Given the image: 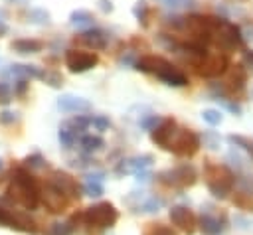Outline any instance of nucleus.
<instances>
[{
	"label": "nucleus",
	"mask_w": 253,
	"mask_h": 235,
	"mask_svg": "<svg viewBox=\"0 0 253 235\" xmlns=\"http://www.w3.org/2000/svg\"><path fill=\"white\" fill-rule=\"evenodd\" d=\"M2 199L18 203L24 209L34 211L40 205V184L26 168H16L12 174L10 188Z\"/></svg>",
	"instance_id": "obj_1"
},
{
	"label": "nucleus",
	"mask_w": 253,
	"mask_h": 235,
	"mask_svg": "<svg viewBox=\"0 0 253 235\" xmlns=\"http://www.w3.org/2000/svg\"><path fill=\"white\" fill-rule=\"evenodd\" d=\"M134 69H138L142 73L156 75L160 81H164L170 87H184V85H188V77L178 67H174L168 59H164L162 55H152V53L142 55V57L136 59Z\"/></svg>",
	"instance_id": "obj_2"
},
{
	"label": "nucleus",
	"mask_w": 253,
	"mask_h": 235,
	"mask_svg": "<svg viewBox=\"0 0 253 235\" xmlns=\"http://www.w3.org/2000/svg\"><path fill=\"white\" fill-rule=\"evenodd\" d=\"M204 180H206L210 194L217 199H225L235 186L233 172L227 166L215 164L211 160H204Z\"/></svg>",
	"instance_id": "obj_3"
},
{
	"label": "nucleus",
	"mask_w": 253,
	"mask_h": 235,
	"mask_svg": "<svg viewBox=\"0 0 253 235\" xmlns=\"http://www.w3.org/2000/svg\"><path fill=\"white\" fill-rule=\"evenodd\" d=\"M211 43L221 49L223 53H231L235 49L243 47V36H241V28L231 24L227 18H221L213 36H211Z\"/></svg>",
	"instance_id": "obj_4"
},
{
	"label": "nucleus",
	"mask_w": 253,
	"mask_h": 235,
	"mask_svg": "<svg viewBox=\"0 0 253 235\" xmlns=\"http://www.w3.org/2000/svg\"><path fill=\"white\" fill-rule=\"evenodd\" d=\"M79 219L95 229H109L119 221V211L115 209L113 203L109 201H101L97 205L87 207L83 213H79Z\"/></svg>",
	"instance_id": "obj_5"
},
{
	"label": "nucleus",
	"mask_w": 253,
	"mask_h": 235,
	"mask_svg": "<svg viewBox=\"0 0 253 235\" xmlns=\"http://www.w3.org/2000/svg\"><path fill=\"white\" fill-rule=\"evenodd\" d=\"M160 184H164L166 188H174V190H184L190 188L198 182V172L192 164H180L168 170H162L154 176Z\"/></svg>",
	"instance_id": "obj_6"
},
{
	"label": "nucleus",
	"mask_w": 253,
	"mask_h": 235,
	"mask_svg": "<svg viewBox=\"0 0 253 235\" xmlns=\"http://www.w3.org/2000/svg\"><path fill=\"white\" fill-rule=\"evenodd\" d=\"M168 152L182 156V158H192L198 150H200V136L192 130V128H176V132L172 134L168 146Z\"/></svg>",
	"instance_id": "obj_7"
},
{
	"label": "nucleus",
	"mask_w": 253,
	"mask_h": 235,
	"mask_svg": "<svg viewBox=\"0 0 253 235\" xmlns=\"http://www.w3.org/2000/svg\"><path fill=\"white\" fill-rule=\"evenodd\" d=\"M194 69L200 77H206V79H215L219 75H223L229 67V55L227 53H221V51H215V53H206L204 57L196 59L194 63Z\"/></svg>",
	"instance_id": "obj_8"
},
{
	"label": "nucleus",
	"mask_w": 253,
	"mask_h": 235,
	"mask_svg": "<svg viewBox=\"0 0 253 235\" xmlns=\"http://www.w3.org/2000/svg\"><path fill=\"white\" fill-rule=\"evenodd\" d=\"M0 225L2 227H10V229H16V231H22V233H38V225L36 221L26 215L24 211H18V209H8V207H2L0 205Z\"/></svg>",
	"instance_id": "obj_9"
},
{
	"label": "nucleus",
	"mask_w": 253,
	"mask_h": 235,
	"mask_svg": "<svg viewBox=\"0 0 253 235\" xmlns=\"http://www.w3.org/2000/svg\"><path fill=\"white\" fill-rule=\"evenodd\" d=\"M40 201L51 211V213H61L67 209V205L71 203V199L53 184V182H45L43 188H40Z\"/></svg>",
	"instance_id": "obj_10"
},
{
	"label": "nucleus",
	"mask_w": 253,
	"mask_h": 235,
	"mask_svg": "<svg viewBox=\"0 0 253 235\" xmlns=\"http://www.w3.org/2000/svg\"><path fill=\"white\" fill-rule=\"evenodd\" d=\"M198 225H200V231L204 235H223L227 231V219L223 213L217 215V211H213L211 205H206V209L202 207V215L198 219Z\"/></svg>",
	"instance_id": "obj_11"
},
{
	"label": "nucleus",
	"mask_w": 253,
	"mask_h": 235,
	"mask_svg": "<svg viewBox=\"0 0 253 235\" xmlns=\"http://www.w3.org/2000/svg\"><path fill=\"white\" fill-rule=\"evenodd\" d=\"M99 63V57L91 51H83V49H67L65 51V65L71 73H83L93 69Z\"/></svg>",
	"instance_id": "obj_12"
},
{
	"label": "nucleus",
	"mask_w": 253,
	"mask_h": 235,
	"mask_svg": "<svg viewBox=\"0 0 253 235\" xmlns=\"http://www.w3.org/2000/svg\"><path fill=\"white\" fill-rule=\"evenodd\" d=\"M170 221L180 229L184 231L186 235H192L196 231V225H198V219L194 215L192 209H188L186 205H174L170 209Z\"/></svg>",
	"instance_id": "obj_13"
},
{
	"label": "nucleus",
	"mask_w": 253,
	"mask_h": 235,
	"mask_svg": "<svg viewBox=\"0 0 253 235\" xmlns=\"http://www.w3.org/2000/svg\"><path fill=\"white\" fill-rule=\"evenodd\" d=\"M176 128H178V122H176L172 117H164V118H160V122L150 130V140H152L156 146H160L162 150H166V146H168L172 134L176 132Z\"/></svg>",
	"instance_id": "obj_14"
},
{
	"label": "nucleus",
	"mask_w": 253,
	"mask_h": 235,
	"mask_svg": "<svg viewBox=\"0 0 253 235\" xmlns=\"http://www.w3.org/2000/svg\"><path fill=\"white\" fill-rule=\"evenodd\" d=\"M49 182H53L69 199H79L83 194H81V186L77 184V180L75 178H71L67 172H61V170H55V172H51V178H49Z\"/></svg>",
	"instance_id": "obj_15"
},
{
	"label": "nucleus",
	"mask_w": 253,
	"mask_h": 235,
	"mask_svg": "<svg viewBox=\"0 0 253 235\" xmlns=\"http://www.w3.org/2000/svg\"><path fill=\"white\" fill-rule=\"evenodd\" d=\"M57 109L61 113H69V115H85L93 109V105L83 99V97H77V95H61L57 99Z\"/></svg>",
	"instance_id": "obj_16"
},
{
	"label": "nucleus",
	"mask_w": 253,
	"mask_h": 235,
	"mask_svg": "<svg viewBox=\"0 0 253 235\" xmlns=\"http://www.w3.org/2000/svg\"><path fill=\"white\" fill-rule=\"evenodd\" d=\"M152 164V156L150 154H140V156H132V158H125L117 164L115 172L117 174H138V172H144L146 168H150Z\"/></svg>",
	"instance_id": "obj_17"
},
{
	"label": "nucleus",
	"mask_w": 253,
	"mask_h": 235,
	"mask_svg": "<svg viewBox=\"0 0 253 235\" xmlns=\"http://www.w3.org/2000/svg\"><path fill=\"white\" fill-rule=\"evenodd\" d=\"M229 77H227V83L223 85L225 91H231V93H241L245 89V83H247V67L245 63H237V65H229Z\"/></svg>",
	"instance_id": "obj_18"
},
{
	"label": "nucleus",
	"mask_w": 253,
	"mask_h": 235,
	"mask_svg": "<svg viewBox=\"0 0 253 235\" xmlns=\"http://www.w3.org/2000/svg\"><path fill=\"white\" fill-rule=\"evenodd\" d=\"M77 41H81L83 45L91 47V49H105L107 43H109V36L103 32V30H97V28H91V30H85L77 36Z\"/></svg>",
	"instance_id": "obj_19"
},
{
	"label": "nucleus",
	"mask_w": 253,
	"mask_h": 235,
	"mask_svg": "<svg viewBox=\"0 0 253 235\" xmlns=\"http://www.w3.org/2000/svg\"><path fill=\"white\" fill-rule=\"evenodd\" d=\"M8 73L14 75V77H18V79L30 81V79H42L43 69L38 67V65H30V63H14V65H10Z\"/></svg>",
	"instance_id": "obj_20"
},
{
	"label": "nucleus",
	"mask_w": 253,
	"mask_h": 235,
	"mask_svg": "<svg viewBox=\"0 0 253 235\" xmlns=\"http://www.w3.org/2000/svg\"><path fill=\"white\" fill-rule=\"evenodd\" d=\"M69 24H71L73 28L85 32V30L95 28V18H93V14L87 12V10H73V12L69 14Z\"/></svg>",
	"instance_id": "obj_21"
},
{
	"label": "nucleus",
	"mask_w": 253,
	"mask_h": 235,
	"mask_svg": "<svg viewBox=\"0 0 253 235\" xmlns=\"http://www.w3.org/2000/svg\"><path fill=\"white\" fill-rule=\"evenodd\" d=\"M10 47L18 53H38L42 51L43 43L40 39H30V38H20V39H14L10 43Z\"/></svg>",
	"instance_id": "obj_22"
},
{
	"label": "nucleus",
	"mask_w": 253,
	"mask_h": 235,
	"mask_svg": "<svg viewBox=\"0 0 253 235\" xmlns=\"http://www.w3.org/2000/svg\"><path fill=\"white\" fill-rule=\"evenodd\" d=\"M63 126L69 128L75 136H79V134H83V132L91 126V117H89V115H75L71 120L63 122Z\"/></svg>",
	"instance_id": "obj_23"
},
{
	"label": "nucleus",
	"mask_w": 253,
	"mask_h": 235,
	"mask_svg": "<svg viewBox=\"0 0 253 235\" xmlns=\"http://www.w3.org/2000/svg\"><path fill=\"white\" fill-rule=\"evenodd\" d=\"M79 146L83 150V154H93V152H99L103 146H105V140L101 136H93V134H83L79 138Z\"/></svg>",
	"instance_id": "obj_24"
},
{
	"label": "nucleus",
	"mask_w": 253,
	"mask_h": 235,
	"mask_svg": "<svg viewBox=\"0 0 253 235\" xmlns=\"http://www.w3.org/2000/svg\"><path fill=\"white\" fill-rule=\"evenodd\" d=\"M28 22L38 24V26H47L51 22V16L45 8H30L28 10Z\"/></svg>",
	"instance_id": "obj_25"
},
{
	"label": "nucleus",
	"mask_w": 253,
	"mask_h": 235,
	"mask_svg": "<svg viewBox=\"0 0 253 235\" xmlns=\"http://www.w3.org/2000/svg\"><path fill=\"white\" fill-rule=\"evenodd\" d=\"M132 14H134V18L138 20V24L142 26V28H146L148 26V18H150V8H148V4L144 2V0H138L134 6H132Z\"/></svg>",
	"instance_id": "obj_26"
},
{
	"label": "nucleus",
	"mask_w": 253,
	"mask_h": 235,
	"mask_svg": "<svg viewBox=\"0 0 253 235\" xmlns=\"http://www.w3.org/2000/svg\"><path fill=\"white\" fill-rule=\"evenodd\" d=\"M219 142H221V138L213 130H204L200 134V146L204 144V148H208V150H217L219 148Z\"/></svg>",
	"instance_id": "obj_27"
},
{
	"label": "nucleus",
	"mask_w": 253,
	"mask_h": 235,
	"mask_svg": "<svg viewBox=\"0 0 253 235\" xmlns=\"http://www.w3.org/2000/svg\"><path fill=\"white\" fill-rule=\"evenodd\" d=\"M73 231H75V225H73V219H69V221L51 223L47 229V235H73Z\"/></svg>",
	"instance_id": "obj_28"
},
{
	"label": "nucleus",
	"mask_w": 253,
	"mask_h": 235,
	"mask_svg": "<svg viewBox=\"0 0 253 235\" xmlns=\"http://www.w3.org/2000/svg\"><path fill=\"white\" fill-rule=\"evenodd\" d=\"M142 235H178V233L164 223H146V227L142 229Z\"/></svg>",
	"instance_id": "obj_29"
},
{
	"label": "nucleus",
	"mask_w": 253,
	"mask_h": 235,
	"mask_svg": "<svg viewBox=\"0 0 253 235\" xmlns=\"http://www.w3.org/2000/svg\"><path fill=\"white\" fill-rule=\"evenodd\" d=\"M162 205H164V199H162V197H158V196H148L138 207H140L142 213H156Z\"/></svg>",
	"instance_id": "obj_30"
},
{
	"label": "nucleus",
	"mask_w": 253,
	"mask_h": 235,
	"mask_svg": "<svg viewBox=\"0 0 253 235\" xmlns=\"http://www.w3.org/2000/svg\"><path fill=\"white\" fill-rule=\"evenodd\" d=\"M227 138H229L231 144H235L237 148H243V150L253 158V140H251V138H245V136H241V134H229Z\"/></svg>",
	"instance_id": "obj_31"
},
{
	"label": "nucleus",
	"mask_w": 253,
	"mask_h": 235,
	"mask_svg": "<svg viewBox=\"0 0 253 235\" xmlns=\"http://www.w3.org/2000/svg\"><path fill=\"white\" fill-rule=\"evenodd\" d=\"M57 138H59V144H61L63 148H73V146H75V142H77V136H75V134H73L69 128H65L63 124L59 126Z\"/></svg>",
	"instance_id": "obj_32"
},
{
	"label": "nucleus",
	"mask_w": 253,
	"mask_h": 235,
	"mask_svg": "<svg viewBox=\"0 0 253 235\" xmlns=\"http://www.w3.org/2000/svg\"><path fill=\"white\" fill-rule=\"evenodd\" d=\"M227 162L235 168V172H239V174H243L245 172V168H247V162L241 158V154L235 150V148H231L229 152H227Z\"/></svg>",
	"instance_id": "obj_33"
},
{
	"label": "nucleus",
	"mask_w": 253,
	"mask_h": 235,
	"mask_svg": "<svg viewBox=\"0 0 253 235\" xmlns=\"http://www.w3.org/2000/svg\"><path fill=\"white\" fill-rule=\"evenodd\" d=\"M202 118H204L210 126H217V124H221L223 115H221L217 109H206V111H202Z\"/></svg>",
	"instance_id": "obj_34"
},
{
	"label": "nucleus",
	"mask_w": 253,
	"mask_h": 235,
	"mask_svg": "<svg viewBox=\"0 0 253 235\" xmlns=\"http://www.w3.org/2000/svg\"><path fill=\"white\" fill-rule=\"evenodd\" d=\"M233 203L239 207V209H245V211H253V196L251 194H237L233 197Z\"/></svg>",
	"instance_id": "obj_35"
},
{
	"label": "nucleus",
	"mask_w": 253,
	"mask_h": 235,
	"mask_svg": "<svg viewBox=\"0 0 253 235\" xmlns=\"http://www.w3.org/2000/svg\"><path fill=\"white\" fill-rule=\"evenodd\" d=\"M235 182H237V186H239V190L243 194H251L253 196V174H239L235 178Z\"/></svg>",
	"instance_id": "obj_36"
},
{
	"label": "nucleus",
	"mask_w": 253,
	"mask_h": 235,
	"mask_svg": "<svg viewBox=\"0 0 253 235\" xmlns=\"http://www.w3.org/2000/svg\"><path fill=\"white\" fill-rule=\"evenodd\" d=\"M42 79H43L49 87H53V89H59V87L63 85V77H61L57 71H43Z\"/></svg>",
	"instance_id": "obj_37"
},
{
	"label": "nucleus",
	"mask_w": 253,
	"mask_h": 235,
	"mask_svg": "<svg viewBox=\"0 0 253 235\" xmlns=\"http://www.w3.org/2000/svg\"><path fill=\"white\" fill-rule=\"evenodd\" d=\"M24 164L28 166V168H47V162H45V158L42 156V154H30L26 160H24Z\"/></svg>",
	"instance_id": "obj_38"
},
{
	"label": "nucleus",
	"mask_w": 253,
	"mask_h": 235,
	"mask_svg": "<svg viewBox=\"0 0 253 235\" xmlns=\"http://www.w3.org/2000/svg\"><path fill=\"white\" fill-rule=\"evenodd\" d=\"M103 184H87L85 182V186L81 188V194H85V196H89V197H101L103 196Z\"/></svg>",
	"instance_id": "obj_39"
},
{
	"label": "nucleus",
	"mask_w": 253,
	"mask_h": 235,
	"mask_svg": "<svg viewBox=\"0 0 253 235\" xmlns=\"http://www.w3.org/2000/svg\"><path fill=\"white\" fill-rule=\"evenodd\" d=\"M160 118H162V117H158V115H146L144 118L138 120V126H140L142 130H148V132H150V130L160 122Z\"/></svg>",
	"instance_id": "obj_40"
},
{
	"label": "nucleus",
	"mask_w": 253,
	"mask_h": 235,
	"mask_svg": "<svg viewBox=\"0 0 253 235\" xmlns=\"http://www.w3.org/2000/svg\"><path fill=\"white\" fill-rule=\"evenodd\" d=\"M91 126H95L99 132H105L111 128V120L103 115H97V117H91Z\"/></svg>",
	"instance_id": "obj_41"
},
{
	"label": "nucleus",
	"mask_w": 253,
	"mask_h": 235,
	"mask_svg": "<svg viewBox=\"0 0 253 235\" xmlns=\"http://www.w3.org/2000/svg\"><path fill=\"white\" fill-rule=\"evenodd\" d=\"M215 101H217V103H219L221 107H225V109H227L229 113H233L235 117H239V115L243 113V109H241V105H239V103H235V101H229L227 97H225V99H215Z\"/></svg>",
	"instance_id": "obj_42"
},
{
	"label": "nucleus",
	"mask_w": 253,
	"mask_h": 235,
	"mask_svg": "<svg viewBox=\"0 0 253 235\" xmlns=\"http://www.w3.org/2000/svg\"><path fill=\"white\" fill-rule=\"evenodd\" d=\"M158 2H162L166 8H172V10H182V8L194 6V0H158Z\"/></svg>",
	"instance_id": "obj_43"
},
{
	"label": "nucleus",
	"mask_w": 253,
	"mask_h": 235,
	"mask_svg": "<svg viewBox=\"0 0 253 235\" xmlns=\"http://www.w3.org/2000/svg\"><path fill=\"white\" fill-rule=\"evenodd\" d=\"M136 59H138V57L134 55V51H125V53L119 57V63L125 65V67H134Z\"/></svg>",
	"instance_id": "obj_44"
},
{
	"label": "nucleus",
	"mask_w": 253,
	"mask_h": 235,
	"mask_svg": "<svg viewBox=\"0 0 253 235\" xmlns=\"http://www.w3.org/2000/svg\"><path fill=\"white\" fill-rule=\"evenodd\" d=\"M16 120H18V113H16V111L4 109V111L0 113V122H2V124H14Z\"/></svg>",
	"instance_id": "obj_45"
},
{
	"label": "nucleus",
	"mask_w": 253,
	"mask_h": 235,
	"mask_svg": "<svg viewBox=\"0 0 253 235\" xmlns=\"http://www.w3.org/2000/svg\"><path fill=\"white\" fill-rule=\"evenodd\" d=\"M12 99V87L6 81H0V103H8Z\"/></svg>",
	"instance_id": "obj_46"
},
{
	"label": "nucleus",
	"mask_w": 253,
	"mask_h": 235,
	"mask_svg": "<svg viewBox=\"0 0 253 235\" xmlns=\"http://www.w3.org/2000/svg\"><path fill=\"white\" fill-rule=\"evenodd\" d=\"M28 87H30V83H28L26 79H18V81L14 83V89H12V93H14V95H24V93L28 91Z\"/></svg>",
	"instance_id": "obj_47"
},
{
	"label": "nucleus",
	"mask_w": 253,
	"mask_h": 235,
	"mask_svg": "<svg viewBox=\"0 0 253 235\" xmlns=\"http://www.w3.org/2000/svg\"><path fill=\"white\" fill-rule=\"evenodd\" d=\"M103 180H105V174L103 172H91V174L85 176V182L87 184H103Z\"/></svg>",
	"instance_id": "obj_48"
},
{
	"label": "nucleus",
	"mask_w": 253,
	"mask_h": 235,
	"mask_svg": "<svg viewBox=\"0 0 253 235\" xmlns=\"http://www.w3.org/2000/svg\"><path fill=\"white\" fill-rule=\"evenodd\" d=\"M233 223H235V227H237V229H249V227H251V221H249V219H245V217H243V215H239V213H237V215H233Z\"/></svg>",
	"instance_id": "obj_49"
},
{
	"label": "nucleus",
	"mask_w": 253,
	"mask_h": 235,
	"mask_svg": "<svg viewBox=\"0 0 253 235\" xmlns=\"http://www.w3.org/2000/svg\"><path fill=\"white\" fill-rule=\"evenodd\" d=\"M97 2H99V8H101V10L105 12V14H109V12H113V8H115L111 0H97Z\"/></svg>",
	"instance_id": "obj_50"
},
{
	"label": "nucleus",
	"mask_w": 253,
	"mask_h": 235,
	"mask_svg": "<svg viewBox=\"0 0 253 235\" xmlns=\"http://www.w3.org/2000/svg\"><path fill=\"white\" fill-rule=\"evenodd\" d=\"M241 36H247V39H249V41H253V22H247V24H245V28H243Z\"/></svg>",
	"instance_id": "obj_51"
},
{
	"label": "nucleus",
	"mask_w": 253,
	"mask_h": 235,
	"mask_svg": "<svg viewBox=\"0 0 253 235\" xmlns=\"http://www.w3.org/2000/svg\"><path fill=\"white\" fill-rule=\"evenodd\" d=\"M150 178H154V176H152L150 172H146V170H144V172H138V174H136V182H142V184L150 182Z\"/></svg>",
	"instance_id": "obj_52"
},
{
	"label": "nucleus",
	"mask_w": 253,
	"mask_h": 235,
	"mask_svg": "<svg viewBox=\"0 0 253 235\" xmlns=\"http://www.w3.org/2000/svg\"><path fill=\"white\" fill-rule=\"evenodd\" d=\"M243 61L253 67V49H243Z\"/></svg>",
	"instance_id": "obj_53"
},
{
	"label": "nucleus",
	"mask_w": 253,
	"mask_h": 235,
	"mask_svg": "<svg viewBox=\"0 0 253 235\" xmlns=\"http://www.w3.org/2000/svg\"><path fill=\"white\" fill-rule=\"evenodd\" d=\"M2 18H4V14L0 12V36H4V34H8V26L4 24V20H2Z\"/></svg>",
	"instance_id": "obj_54"
},
{
	"label": "nucleus",
	"mask_w": 253,
	"mask_h": 235,
	"mask_svg": "<svg viewBox=\"0 0 253 235\" xmlns=\"http://www.w3.org/2000/svg\"><path fill=\"white\" fill-rule=\"evenodd\" d=\"M8 2H14V4H22V6L30 4V0H8Z\"/></svg>",
	"instance_id": "obj_55"
},
{
	"label": "nucleus",
	"mask_w": 253,
	"mask_h": 235,
	"mask_svg": "<svg viewBox=\"0 0 253 235\" xmlns=\"http://www.w3.org/2000/svg\"><path fill=\"white\" fill-rule=\"evenodd\" d=\"M229 4H237V2H245V0H227Z\"/></svg>",
	"instance_id": "obj_56"
},
{
	"label": "nucleus",
	"mask_w": 253,
	"mask_h": 235,
	"mask_svg": "<svg viewBox=\"0 0 253 235\" xmlns=\"http://www.w3.org/2000/svg\"><path fill=\"white\" fill-rule=\"evenodd\" d=\"M0 170H2V160H0Z\"/></svg>",
	"instance_id": "obj_57"
}]
</instances>
